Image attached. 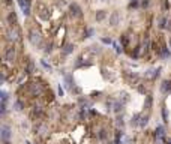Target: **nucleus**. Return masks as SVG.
<instances>
[{"label":"nucleus","instance_id":"nucleus-19","mask_svg":"<svg viewBox=\"0 0 171 144\" xmlns=\"http://www.w3.org/2000/svg\"><path fill=\"white\" fill-rule=\"evenodd\" d=\"M107 135H108V134H107V131H105V129H101V131L98 132V138H99V140H105Z\"/></svg>","mask_w":171,"mask_h":144},{"label":"nucleus","instance_id":"nucleus-16","mask_svg":"<svg viewBox=\"0 0 171 144\" xmlns=\"http://www.w3.org/2000/svg\"><path fill=\"white\" fill-rule=\"evenodd\" d=\"M8 35H9V36H8L9 39H14V41L18 39V32H17V30H9Z\"/></svg>","mask_w":171,"mask_h":144},{"label":"nucleus","instance_id":"nucleus-15","mask_svg":"<svg viewBox=\"0 0 171 144\" xmlns=\"http://www.w3.org/2000/svg\"><path fill=\"white\" fill-rule=\"evenodd\" d=\"M35 71V63L33 62H29L27 66H26V74H32Z\"/></svg>","mask_w":171,"mask_h":144},{"label":"nucleus","instance_id":"nucleus-22","mask_svg":"<svg viewBox=\"0 0 171 144\" xmlns=\"http://www.w3.org/2000/svg\"><path fill=\"white\" fill-rule=\"evenodd\" d=\"M162 117H164V122H168V110H167V107H164V108H162Z\"/></svg>","mask_w":171,"mask_h":144},{"label":"nucleus","instance_id":"nucleus-23","mask_svg":"<svg viewBox=\"0 0 171 144\" xmlns=\"http://www.w3.org/2000/svg\"><path fill=\"white\" fill-rule=\"evenodd\" d=\"M101 42H102V44H107V45L114 44V42H113V39H111V38H102V39H101Z\"/></svg>","mask_w":171,"mask_h":144},{"label":"nucleus","instance_id":"nucleus-3","mask_svg":"<svg viewBox=\"0 0 171 144\" xmlns=\"http://www.w3.org/2000/svg\"><path fill=\"white\" fill-rule=\"evenodd\" d=\"M69 12H71L72 17H81V8H80L77 3H72L71 6H69Z\"/></svg>","mask_w":171,"mask_h":144},{"label":"nucleus","instance_id":"nucleus-32","mask_svg":"<svg viewBox=\"0 0 171 144\" xmlns=\"http://www.w3.org/2000/svg\"><path fill=\"white\" fill-rule=\"evenodd\" d=\"M114 48H116V51H117V54H120V53H122V48H120L119 45H117V44H114Z\"/></svg>","mask_w":171,"mask_h":144},{"label":"nucleus","instance_id":"nucleus-20","mask_svg":"<svg viewBox=\"0 0 171 144\" xmlns=\"http://www.w3.org/2000/svg\"><path fill=\"white\" fill-rule=\"evenodd\" d=\"M65 81H66V86H68V87H72V84H74L72 75H65Z\"/></svg>","mask_w":171,"mask_h":144},{"label":"nucleus","instance_id":"nucleus-8","mask_svg":"<svg viewBox=\"0 0 171 144\" xmlns=\"http://www.w3.org/2000/svg\"><path fill=\"white\" fill-rule=\"evenodd\" d=\"M42 113H44V110H42V107L41 105H35L33 107V111H32V116L33 117H36V116H42Z\"/></svg>","mask_w":171,"mask_h":144},{"label":"nucleus","instance_id":"nucleus-17","mask_svg":"<svg viewBox=\"0 0 171 144\" xmlns=\"http://www.w3.org/2000/svg\"><path fill=\"white\" fill-rule=\"evenodd\" d=\"M105 17H107V15H105L104 11H98V12H96V20H98V21L105 20Z\"/></svg>","mask_w":171,"mask_h":144},{"label":"nucleus","instance_id":"nucleus-2","mask_svg":"<svg viewBox=\"0 0 171 144\" xmlns=\"http://www.w3.org/2000/svg\"><path fill=\"white\" fill-rule=\"evenodd\" d=\"M5 59L8 62H14L15 60V48L14 47H8L6 51H5Z\"/></svg>","mask_w":171,"mask_h":144},{"label":"nucleus","instance_id":"nucleus-12","mask_svg":"<svg viewBox=\"0 0 171 144\" xmlns=\"http://www.w3.org/2000/svg\"><path fill=\"white\" fill-rule=\"evenodd\" d=\"M74 48H75V47H74L72 44H68L65 48H63V51H62V53H63V56H68V54H71V53L74 51Z\"/></svg>","mask_w":171,"mask_h":144},{"label":"nucleus","instance_id":"nucleus-29","mask_svg":"<svg viewBox=\"0 0 171 144\" xmlns=\"http://www.w3.org/2000/svg\"><path fill=\"white\" fill-rule=\"evenodd\" d=\"M120 42H122V44H123V45H128V42H129V41H128V38H126V36L123 35V36H122V38H120Z\"/></svg>","mask_w":171,"mask_h":144},{"label":"nucleus","instance_id":"nucleus-25","mask_svg":"<svg viewBox=\"0 0 171 144\" xmlns=\"http://www.w3.org/2000/svg\"><path fill=\"white\" fill-rule=\"evenodd\" d=\"M122 108H123V105H122L120 102H116V104H114V111H116V113H119Z\"/></svg>","mask_w":171,"mask_h":144},{"label":"nucleus","instance_id":"nucleus-1","mask_svg":"<svg viewBox=\"0 0 171 144\" xmlns=\"http://www.w3.org/2000/svg\"><path fill=\"white\" fill-rule=\"evenodd\" d=\"M29 39H30V42H32V44H33L35 47H38V48H41L42 45H44V42H42V38H41V35H39V33H35V32H30Z\"/></svg>","mask_w":171,"mask_h":144},{"label":"nucleus","instance_id":"nucleus-36","mask_svg":"<svg viewBox=\"0 0 171 144\" xmlns=\"http://www.w3.org/2000/svg\"><path fill=\"white\" fill-rule=\"evenodd\" d=\"M59 95L63 96V89H62V87H59Z\"/></svg>","mask_w":171,"mask_h":144},{"label":"nucleus","instance_id":"nucleus-9","mask_svg":"<svg viewBox=\"0 0 171 144\" xmlns=\"http://www.w3.org/2000/svg\"><path fill=\"white\" fill-rule=\"evenodd\" d=\"M161 57H162V59H170V57H171V53H170V50H168L165 45L161 48Z\"/></svg>","mask_w":171,"mask_h":144},{"label":"nucleus","instance_id":"nucleus-11","mask_svg":"<svg viewBox=\"0 0 171 144\" xmlns=\"http://www.w3.org/2000/svg\"><path fill=\"white\" fill-rule=\"evenodd\" d=\"M140 120H141V114H135L131 120V125L132 126H140Z\"/></svg>","mask_w":171,"mask_h":144},{"label":"nucleus","instance_id":"nucleus-35","mask_svg":"<svg viewBox=\"0 0 171 144\" xmlns=\"http://www.w3.org/2000/svg\"><path fill=\"white\" fill-rule=\"evenodd\" d=\"M117 125H119V126H120V125H123V120H122L120 117H119V119H117Z\"/></svg>","mask_w":171,"mask_h":144},{"label":"nucleus","instance_id":"nucleus-6","mask_svg":"<svg viewBox=\"0 0 171 144\" xmlns=\"http://www.w3.org/2000/svg\"><path fill=\"white\" fill-rule=\"evenodd\" d=\"M161 90H162L165 95H168V93L171 92V81H168V80L162 81V84H161Z\"/></svg>","mask_w":171,"mask_h":144},{"label":"nucleus","instance_id":"nucleus-28","mask_svg":"<svg viewBox=\"0 0 171 144\" xmlns=\"http://www.w3.org/2000/svg\"><path fill=\"white\" fill-rule=\"evenodd\" d=\"M93 35H95V30H93V29H89L87 33H85V38H92Z\"/></svg>","mask_w":171,"mask_h":144},{"label":"nucleus","instance_id":"nucleus-4","mask_svg":"<svg viewBox=\"0 0 171 144\" xmlns=\"http://www.w3.org/2000/svg\"><path fill=\"white\" fill-rule=\"evenodd\" d=\"M9 138H11V128L8 125H2V140L9 141Z\"/></svg>","mask_w":171,"mask_h":144},{"label":"nucleus","instance_id":"nucleus-13","mask_svg":"<svg viewBox=\"0 0 171 144\" xmlns=\"http://www.w3.org/2000/svg\"><path fill=\"white\" fill-rule=\"evenodd\" d=\"M149 123V116H141V120H140V128H146Z\"/></svg>","mask_w":171,"mask_h":144},{"label":"nucleus","instance_id":"nucleus-40","mask_svg":"<svg viewBox=\"0 0 171 144\" xmlns=\"http://www.w3.org/2000/svg\"><path fill=\"white\" fill-rule=\"evenodd\" d=\"M101 2H107V0H101Z\"/></svg>","mask_w":171,"mask_h":144},{"label":"nucleus","instance_id":"nucleus-18","mask_svg":"<svg viewBox=\"0 0 171 144\" xmlns=\"http://www.w3.org/2000/svg\"><path fill=\"white\" fill-rule=\"evenodd\" d=\"M14 108L17 110V111H21L24 108V105H23V102L21 101H15V104H14Z\"/></svg>","mask_w":171,"mask_h":144},{"label":"nucleus","instance_id":"nucleus-30","mask_svg":"<svg viewBox=\"0 0 171 144\" xmlns=\"http://www.w3.org/2000/svg\"><path fill=\"white\" fill-rule=\"evenodd\" d=\"M129 6H131V8H137V6H138V0H132V2L129 3Z\"/></svg>","mask_w":171,"mask_h":144},{"label":"nucleus","instance_id":"nucleus-33","mask_svg":"<svg viewBox=\"0 0 171 144\" xmlns=\"http://www.w3.org/2000/svg\"><path fill=\"white\" fill-rule=\"evenodd\" d=\"M72 92L77 93V95H80V93H81V89H80V87H75V89H72Z\"/></svg>","mask_w":171,"mask_h":144},{"label":"nucleus","instance_id":"nucleus-39","mask_svg":"<svg viewBox=\"0 0 171 144\" xmlns=\"http://www.w3.org/2000/svg\"><path fill=\"white\" fill-rule=\"evenodd\" d=\"M168 44H170V48H171V36H170V39H168Z\"/></svg>","mask_w":171,"mask_h":144},{"label":"nucleus","instance_id":"nucleus-21","mask_svg":"<svg viewBox=\"0 0 171 144\" xmlns=\"http://www.w3.org/2000/svg\"><path fill=\"white\" fill-rule=\"evenodd\" d=\"M167 24H168V21L165 20V18L159 20V27H161V29H167Z\"/></svg>","mask_w":171,"mask_h":144},{"label":"nucleus","instance_id":"nucleus-10","mask_svg":"<svg viewBox=\"0 0 171 144\" xmlns=\"http://www.w3.org/2000/svg\"><path fill=\"white\" fill-rule=\"evenodd\" d=\"M152 105H153V98H152V95H147L146 96V102H144V107H146L147 110H150Z\"/></svg>","mask_w":171,"mask_h":144},{"label":"nucleus","instance_id":"nucleus-5","mask_svg":"<svg viewBox=\"0 0 171 144\" xmlns=\"http://www.w3.org/2000/svg\"><path fill=\"white\" fill-rule=\"evenodd\" d=\"M155 134H156V137H158V140H159V141H162V140H164V137H165V128H164L162 125L156 126V131H155Z\"/></svg>","mask_w":171,"mask_h":144},{"label":"nucleus","instance_id":"nucleus-24","mask_svg":"<svg viewBox=\"0 0 171 144\" xmlns=\"http://www.w3.org/2000/svg\"><path fill=\"white\" fill-rule=\"evenodd\" d=\"M8 98H9V96H8V92H2V93H0V99H2V102H6Z\"/></svg>","mask_w":171,"mask_h":144},{"label":"nucleus","instance_id":"nucleus-7","mask_svg":"<svg viewBox=\"0 0 171 144\" xmlns=\"http://www.w3.org/2000/svg\"><path fill=\"white\" fill-rule=\"evenodd\" d=\"M119 21H120L119 12H113V14L110 15V24L111 26H117V24H119Z\"/></svg>","mask_w":171,"mask_h":144},{"label":"nucleus","instance_id":"nucleus-37","mask_svg":"<svg viewBox=\"0 0 171 144\" xmlns=\"http://www.w3.org/2000/svg\"><path fill=\"white\" fill-rule=\"evenodd\" d=\"M5 3H6V5H11V3H12V0H5Z\"/></svg>","mask_w":171,"mask_h":144},{"label":"nucleus","instance_id":"nucleus-31","mask_svg":"<svg viewBox=\"0 0 171 144\" xmlns=\"http://www.w3.org/2000/svg\"><path fill=\"white\" fill-rule=\"evenodd\" d=\"M51 50H53V44H50V45H47V50H45V53L48 54V53H51Z\"/></svg>","mask_w":171,"mask_h":144},{"label":"nucleus","instance_id":"nucleus-26","mask_svg":"<svg viewBox=\"0 0 171 144\" xmlns=\"http://www.w3.org/2000/svg\"><path fill=\"white\" fill-rule=\"evenodd\" d=\"M6 102H2V105H0V113L2 114H6Z\"/></svg>","mask_w":171,"mask_h":144},{"label":"nucleus","instance_id":"nucleus-14","mask_svg":"<svg viewBox=\"0 0 171 144\" xmlns=\"http://www.w3.org/2000/svg\"><path fill=\"white\" fill-rule=\"evenodd\" d=\"M8 21H9V24H15V21H17V14L15 12H11L8 15Z\"/></svg>","mask_w":171,"mask_h":144},{"label":"nucleus","instance_id":"nucleus-34","mask_svg":"<svg viewBox=\"0 0 171 144\" xmlns=\"http://www.w3.org/2000/svg\"><path fill=\"white\" fill-rule=\"evenodd\" d=\"M138 92H141V93H146V89H144L143 86H140V87H138Z\"/></svg>","mask_w":171,"mask_h":144},{"label":"nucleus","instance_id":"nucleus-27","mask_svg":"<svg viewBox=\"0 0 171 144\" xmlns=\"http://www.w3.org/2000/svg\"><path fill=\"white\" fill-rule=\"evenodd\" d=\"M41 63H42V66H44L47 71H53V68H51V65H48V63L45 62V60H41Z\"/></svg>","mask_w":171,"mask_h":144},{"label":"nucleus","instance_id":"nucleus-38","mask_svg":"<svg viewBox=\"0 0 171 144\" xmlns=\"http://www.w3.org/2000/svg\"><path fill=\"white\" fill-rule=\"evenodd\" d=\"M167 29H168V30H171V21H170V23L167 24Z\"/></svg>","mask_w":171,"mask_h":144}]
</instances>
